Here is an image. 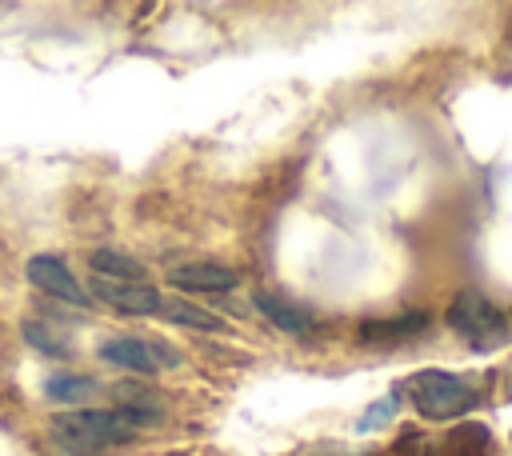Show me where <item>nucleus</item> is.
<instances>
[{
    "mask_svg": "<svg viewBox=\"0 0 512 456\" xmlns=\"http://www.w3.org/2000/svg\"><path fill=\"white\" fill-rule=\"evenodd\" d=\"M164 280L176 288V292H200V296H216V292H232L240 284V272L228 268V264H216V260H184V264H172L164 272Z\"/></svg>",
    "mask_w": 512,
    "mask_h": 456,
    "instance_id": "obj_7",
    "label": "nucleus"
},
{
    "mask_svg": "<svg viewBox=\"0 0 512 456\" xmlns=\"http://www.w3.org/2000/svg\"><path fill=\"white\" fill-rule=\"evenodd\" d=\"M88 268L92 276H108V280H148V268L124 248H92Z\"/></svg>",
    "mask_w": 512,
    "mask_h": 456,
    "instance_id": "obj_12",
    "label": "nucleus"
},
{
    "mask_svg": "<svg viewBox=\"0 0 512 456\" xmlns=\"http://www.w3.org/2000/svg\"><path fill=\"white\" fill-rule=\"evenodd\" d=\"M92 300L108 304L120 316H160L164 312V292L152 288L148 280H108V276H92L88 284Z\"/></svg>",
    "mask_w": 512,
    "mask_h": 456,
    "instance_id": "obj_5",
    "label": "nucleus"
},
{
    "mask_svg": "<svg viewBox=\"0 0 512 456\" xmlns=\"http://www.w3.org/2000/svg\"><path fill=\"white\" fill-rule=\"evenodd\" d=\"M420 456H492V432L484 424H456L440 440H428Z\"/></svg>",
    "mask_w": 512,
    "mask_h": 456,
    "instance_id": "obj_9",
    "label": "nucleus"
},
{
    "mask_svg": "<svg viewBox=\"0 0 512 456\" xmlns=\"http://www.w3.org/2000/svg\"><path fill=\"white\" fill-rule=\"evenodd\" d=\"M432 328V316L428 312H396V316H372L360 324V340L364 344H376V348H392V344H404V340H416Z\"/></svg>",
    "mask_w": 512,
    "mask_h": 456,
    "instance_id": "obj_8",
    "label": "nucleus"
},
{
    "mask_svg": "<svg viewBox=\"0 0 512 456\" xmlns=\"http://www.w3.org/2000/svg\"><path fill=\"white\" fill-rule=\"evenodd\" d=\"M20 332H24V340H28L36 352H44V356H52V360H68V356H72V340H68L56 324H48V320H40V316H28V320L20 324Z\"/></svg>",
    "mask_w": 512,
    "mask_h": 456,
    "instance_id": "obj_13",
    "label": "nucleus"
},
{
    "mask_svg": "<svg viewBox=\"0 0 512 456\" xmlns=\"http://www.w3.org/2000/svg\"><path fill=\"white\" fill-rule=\"evenodd\" d=\"M252 304L280 328V332H288V336H308V332H316V316L312 312H304L300 304H292V300H284V296H272V292H256L252 296Z\"/></svg>",
    "mask_w": 512,
    "mask_h": 456,
    "instance_id": "obj_10",
    "label": "nucleus"
},
{
    "mask_svg": "<svg viewBox=\"0 0 512 456\" xmlns=\"http://www.w3.org/2000/svg\"><path fill=\"white\" fill-rule=\"evenodd\" d=\"M404 396L424 420H456V416H464L480 404L476 384L456 376V372H444V368L412 372L404 380Z\"/></svg>",
    "mask_w": 512,
    "mask_h": 456,
    "instance_id": "obj_2",
    "label": "nucleus"
},
{
    "mask_svg": "<svg viewBox=\"0 0 512 456\" xmlns=\"http://www.w3.org/2000/svg\"><path fill=\"white\" fill-rule=\"evenodd\" d=\"M160 316L172 320V324H184V328H200V332H220V328H224L220 316H212L208 308H200V304H192V300H184V296H168Z\"/></svg>",
    "mask_w": 512,
    "mask_h": 456,
    "instance_id": "obj_14",
    "label": "nucleus"
},
{
    "mask_svg": "<svg viewBox=\"0 0 512 456\" xmlns=\"http://www.w3.org/2000/svg\"><path fill=\"white\" fill-rule=\"evenodd\" d=\"M392 412H396V392H392V396H384V400H376V404L360 416V424H356V428H360V432H372V428L388 424V420H392Z\"/></svg>",
    "mask_w": 512,
    "mask_h": 456,
    "instance_id": "obj_15",
    "label": "nucleus"
},
{
    "mask_svg": "<svg viewBox=\"0 0 512 456\" xmlns=\"http://www.w3.org/2000/svg\"><path fill=\"white\" fill-rule=\"evenodd\" d=\"M96 352H100L104 364H112L120 372H132V376H156V372H168V368L184 364L180 348H172L164 340H152V336H108Z\"/></svg>",
    "mask_w": 512,
    "mask_h": 456,
    "instance_id": "obj_4",
    "label": "nucleus"
},
{
    "mask_svg": "<svg viewBox=\"0 0 512 456\" xmlns=\"http://www.w3.org/2000/svg\"><path fill=\"white\" fill-rule=\"evenodd\" d=\"M444 320H448V328H452L472 352H496V348H504V344L512 340L508 316H504L484 292H476V288H460V292L452 296Z\"/></svg>",
    "mask_w": 512,
    "mask_h": 456,
    "instance_id": "obj_3",
    "label": "nucleus"
},
{
    "mask_svg": "<svg viewBox=\"0 0 512 456\" xmlns=\"http://www.w3.org/2000/svg\"><path fill=\"white\" fill-rule=\"evenodd\" d=\"M24 276H28V284H32L36 292H44V296H52V300H60V304H72V308H88V304H92V292L76 280V272H72V268L64 264V256H56V252L32 256L28 268H24Z\"/></svg>",
    "mask_w": 512,
    "mask_h": 456,
    "instance_id": "obj_6",
    "label": "nucleus"
},
{
    "mask_svg": "<svg viewBox=\"0 0 512 456\" xmlns=\"http://www.w3.org/2000/svg\"><path fill=\"white\" fill-rule=\"evenodd\" d=\"M100 384L92 376H80V372H52L44 380V396L52 404H64V408H84L88 400H96Z\"/></svg>",
    "mask_w": 512,
    "mask_h": 456,
    "instance_id": "obj_11",
    "label": "nucleus"
},
{
    "mask_svg": "<svg viewBox=\"0 0 512 456\" xmlns=\"http://www.w3.org/2000/svg\"><path fill=\"white\" fill-rule=\"evenodd\" d=\"M52 436L80 452V456H96L100 448H120L132 444L140 436V428L120 412V408H68L60 416H52Z\"/></svg>",
    "mask_w": 512,
    "mask_h": 456,
    "instance_id": "obj_1",
    "label": "nucleus"
},
{
    "mask_svg": "<svg viewBox=\"0 0 512 456\" xmlns=\"http://www.w3.org/2000/svg\"><path fill=\"white\" fill-rule=\"evenodd\" d=\"M508 400H512V388H508Z\"/></svg>",
    "mask_w": 512,
    "mask_h": 456,
    "instance_id": "obj_16",
    "label": "nucleus"
}]
</instances>
